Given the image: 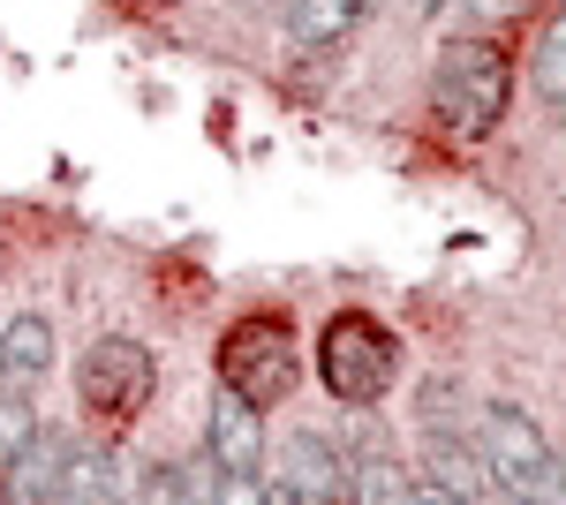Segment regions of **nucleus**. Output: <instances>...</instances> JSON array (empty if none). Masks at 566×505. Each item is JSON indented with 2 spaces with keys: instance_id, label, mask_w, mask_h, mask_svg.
Masks as SVG:
<instances>
[{
  "instance_id": "1",
  "label": "nucleus",
  "mask_w": 566,
  "mask_h": 505,
  "mask_svg": "<svg viewBox=\"0 0 566 505\" xmlns=\"http://www.w3.org/2000/svg\"><path fill=\"white\" fill-rule=\"evenodd\" d=\"M506 98H514V61L491 31H461V39L438 53L431 76V114L446 136H491L506 122Z\"/></svg>"
},
{
  "instance_id": "2",
  "label": "nucleus",
  "mask_w": 566,
  "mask_h": 505,
  "mask_svg": "<svg viewBox=\"0 0 566 505\" xmlns=\"http://www.w3.org/2000/svg\"><path fill=\"white\" fill-rule=\"evenodd\" d=\"M476 453L491 467V483H499V498H522V505H566V461L544 445V430L522 415V408H506V400H491L476 408Z\"/></svg>"
},
{
  "instance_id": "3",
  "label": "nucleus",
  "mask_w": 566,
  "mask_h": 505,
  "mask_svg": "<svg viewBox=\"0 0 566 505\" xmlns=\"http://www.w3.org/2000/svg\"><path fill=\"white\" fill-rule=\"evenodd\" d=\"M400 370V347L378 317H363V309H340L325 333H317V378L333 400H348V408H370L378 392L392 385Z\"/></svg>"
},
{
  "instance_id": "4",
  "label": "nucleus",
  "mask_w": 566,
  "mask_h": 505,
  "mask_svg": "<svg viewBox=\"0 0 566 505\" xmlns=\"http://www.w3.org/2000/svg\"><path fill=\"white\" fill-rule=\"evenodd\" d=\"M295 370H303V347H295L287 317H242V325L219 333V385L258 400V408H280Z\"/></svg>"
},
{
  "instance_id": "5",
  "label": "nucleus",
  "mask_w": 566,
  "mask_h": 505,
  "mask_svg": "<svg viewBox=\"0 0 566 505\" xmlns=\"http://www.w3.org/2000/svg\"><path fill=\"white\" fill-rule=\"evenodd\" d=\"M151 392H159V362L136 339H98L84 362H76V400L98 422H136L151 408Z\"/></svg>"
},
{
  "instance_id": "6",
  "label": "nucleus",
  "mask_w": 566,
  "mask_h": 505,
  "mask_svg": "<svg viewBox=\"0 0 566 505\" xmlns=\"http://www.w3.org/2000/svg\"><path fill=\"white\" fill-rule=\"evenodd\" d=\"M205 453H212V467L227 475L219 498H258V483H250V475H264V408L258 400H242V392L219 385L212 422H205Z\"/></svg>"
},
{
  "instance_id": "7",
  "label": "nucleus",
  "mask_w": 566,
  "mask_h": 505,
  "mask_svg": "<svg viewBox=\"0 0 566 505\" xmlns=\"http://www.w3.org/2000/svg\"><path fill=\"white\" fill-rule=\"evenodd\" d=\"M258 498H272V505H333V498H348V467H340V453H333L325 438L295 430V438L280 445V483H264Z\"/></svg>"
},
{
  "instance_id": "8",
  "label": "nucleus",
  "mask_w": 566,
  "mask_h": 505,
  "mask_svg": "<svg viewBox=\"0 0 566 505\" xmlns=\"http://www.w3.org/2000/svg\"><path fill=\"white\" fill-rule=\"evenodd\" d=\"M423 475L438 483V498H499V483H491V467H483L476 438L469 430H423Z\"/></svg>"
},
{
  "instance_id": "9",
  "label": "nucleus",
  "mask_w": 566,
  "mask_h": 505,
  "mask_svg": "<svg viewBox=\"0 0 566 505\" xmlns=\"http://www.w3.org/2000/svg\"><path fill=\"white\" fill-rule=\"evenodd\" d=\"M61 467H69V438H53L39 422V438L8 461V483H0V498L15 505H39V498H61Z\"/></svg>"
},
{
  "instance_id": "10",
  "label": "nucleus",
  "mask_w": 566,
  "mask_h": 505,
  "mask_svg": "<svg viewBox=\"0 0 566 505\" xmlns=\"http://www.w3.org/2000/svg\"><path fill=\"white\" fill-rule=\"evenodd\" d=\"M136 483L129 467L114 461V453H84V445H69V467H61V505H122Z\"/></svg>"
},
{
  "instance_id": "11",
  "label": "nucleus",
  "mask_w": 566,
  "mask_h": 505,
  "mask_svg": "<svg viewBox=\"0 0 566 505\" xmlns=\"http://www.w3.org/2000/svg\"><path fill=\"white\" fill-rule=\"evenodd\" d=\"M45 370H53V325L45 317H15L0 333V385L8 392H31Z\"/></svg>"
},
{
  "instance_id": "12",
  "label": "nucleus",
  "mask_w": 566,
  "mask_h": 505,
  "mask_svg": "<svg viewBox=\"0 0 566 505\" xmlns=\"http://www.w3.org/2000/svg\"><path fill=\"white\" fill-rule=\"evenodd\" d=\"M363 15H370V0H295V8H287V45H295V53L340 45Z\"/></svg>"
},
{
  "instance_id": "13",
  "label": "nucleus",
  "mask_w": 566,
  "mask_h": 505,
  "mask_svg": "<svg viewBox=\"0 0 566 505\" xmlns=\"http://www.w3.org/2000/svg\"><path fill=\"white\" fill-rule=\"evenodd\" d=\"M528 84H536L544 106H566V8L544 23V39H536V53H528Z\"/></svg>"
},
{
  "instance_id": "14",
  "label": "nucleus",
  "mask_w": 566,
  "mask_h": 505,
  "mask_svg": "<svg viewBox=\"0 0 566 505\" xmlns=\"http://www.w3.org/2000/svg\"><path fill=\"white\" fill-rule=\"evenodd\" d=\"M31 438H39V408H31L23 392H0V467L15 461Z\"/></svg>"
},
{
  "instance_id": "15",
  "label": "nucleus",
  "mask_w": 566,
  "mask_h": 505,
  "mask_svg": "<svg viewBox=\"0 0 566 505\" xmlns=\"http://www.w3.org/2000/svg\"><path fill=\"white\" fill-rule=\"evenodd\" d=\"M423 430H476V408L461 415V392L453 385H431L423 392Z\"/></svg>"
},
{
  "instance_id": "16",
  "label": "nucleus",
  "mask_w": 566,
  "mask_h": 505,
  "mask_svg": "<svg viewBox=\"0 0 566 505\" xmlns=\"http://www.w3.org/2000/svg\"><path fill=\"white\" fill-rule=\"evenodd\" d=\"M136 498H159V505H175V498H205V483H197V467H159L151 483H136Z\"/></svg>"
},
{
  "instance_id": "17",
  "label": "nucleus",
  "mask_w": 566,
  "mask_h": 505,
  "mask_svg": "<svg viewBox=\"0 0 566 505\" xmlns=\"http://www.w3.org/2000/svg\"><path fill=\"white\" fill-rule=\"evenodd\" d=\"M536 0H453V15H461V31H491V23H506V15H528Z\"/></svg>"
},
{
  "instance_id": "18",
  "label": "nucleus",
  "mask_w": 566,
  "mask_h": 505,
  "mask_svg": "<svg viewBox=\"0 0 566 505\" xmlns=\"http://www.w3.org/2000/svg\"><path fill=\"white\" fill-rule=\"evenodd\" d=\"M408 8H416V15H431V8H446V0H408Z\"/></svg>"
},
{
  "instance_id": "19",
  "label": "nucleus",
  "mask_w": 566,
  "mask_h": 505,
  "mask_svg": "<svg viewBox=\"0 0 566 505\" xmlns=\"http://www.w3.org/2000/svg\"><path fill=\"white\" fill-rule=\"evenodd\" d=\"M250 8H264V0H250Z\"/></svg>"
}]
</instances>
